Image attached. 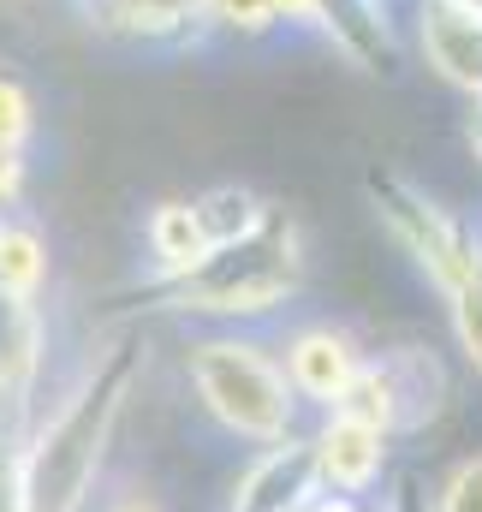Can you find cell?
<instances>
[{
    "label": "cell",
    "mask_w": 482,
    "mask_h": 512,
    "mask_svg": "<svg viewBox=\"0 0 482 512\" xmlns=\"http://www.w3.org/2000/svg\"><path fill=\"white\" fill-rule=\"evenodd\" d=\"M90 24L108 36H131V42H161L191 30L197 18H209V0H84Z\"/></svg>",
    "instance_id": "cell-11"
},
{
    "label": "cell",
    "mask_w": 482,
    "mask_h": 512,
    "mask_svg": "<svg viewBox=\"0 0 482 512\" xmlns=\"http://www.w3.org/2000/svg\"><path fill=\"white\" fill-rule=\"evenodd\" d=\"M0 286L6 292H24V298H42L48 286V245L30 221L6 215L0 209Z\"/></svg>",
    "instance_id": "cell-15"
},
{
    "label": "cell",
    "mask_w": 482,
    "mask_h": 512,
    "mask_svg": "<svg viewBox=\"0 0 482 512\" xmlns=\"http://www.w3.org/2000/svg\"><path fill=\"white\" fill-rule=\"evenodd\" d=\"M465 137H471V155L482 161V102H471V120H465Z\"/></svg>",
    "instance_id": "cell-21"
},
{
    "label": "cell",
    "mask_w": 482,
    "mask_h": 512,
    "mask_svg": "<svg viewBox=\"0 0 482 512\" xmlns=\"http://www.w3.org/2000/svg\"><path fill=\"white\" fill-rule=\"evenodd\" d=\"M417 42H423V60L453 90H465L471 102H482V12L459 6V0H423Z\"/></svg>",
    "instance_id": "cell-9"
},
{
    "label": "cell",
    "mask_w": 482,
    "mask_h": 512,
    "mask_svg": "<svg viewBox=\"0 0 482 512\" xmlns=\"http://www.w3.org/2000/svg\"><path fill=\"white\" fill-rule=\"evenodd\" d=\"M191 215H197V227H203V239L215 251V245H239L244 233H256L268 203L250 185H209L203 197H191Z\"/></svg>",
    "instance_id": "cell-14"
},
{
    "label": "cell",
    "mask_w": 482,
    "mask_h": 512,
    "mask_svg": "<svg viewBox=\"0 0 482 512\" xmlns=\"http://www.w3.org/2000/svg\"><path fill=\"white\" fill-rule=\"evenodd\" d=\"M42 358H48L42 304L0 286V423L24 429L30 387H36V376H42Z\"/></svg>",
    "instance_id": "cell-6"
},
{
    "label": "cell",
    "mask_w": 482,
    "mask_h": 512,
    "mask_svg": "<svg viewBox=\"0 0 482 512\" xmlns=\"http://www.w3.org/2000/svg\"><path fill=\"white\" fill-rule=\"evenodd\" d=\"M108 512H155V507H149L143 495H131V501H114V507H108Z\"/></svg>",
    "instance_id": "cell-22"
},
{
    "label": "cell",
    "mask_w": 482,
    "mask_h": 512,
    "mask_svg": "<svg viewBox=\"0 0 482 512\" xmlns=\"http://www.w3.org/2000/svg\"><path fill=\"white\" fill-rule=\"evenodd\" d=\"M459 6H471V12H482V0H459Z\"/></svg>",
    "instance_id": "cell-23"
},
{
    "label": "cell",
    "mask_w": 482,
    "mask_h": 512,
    "mask_svg": "<svg viewBox=\"0 0 482 512\" xmlns=\"http://www.w3.org/2000/svg\"><path fill=\"white\" fill-rule=\"evenodd\" d=\"M30 131H36V102H30V90H24L12 72H0V149H24Z\"/></svg>",
    "instance_id": "cell-17"
},
{
    "label": "cell",
    "mask_w": 482,
    "mask_h": 512,
    "mask_svg": "<svg viewBox=\"0 0 482 512\" xmlns=\"http://www.w3.org/2000/svg\"><path fill=\"white\" fill-rule=\"evenodd\" d=\"M316 495H322V483H316L310 435H286V441L262 447L256 465L239 477L233 512H304Z\"/></svg>",
    "instance_id": "cell-8"
},
{
    "label": "cell",
    "mask_w": 482,
    "mask_h": 512,
    "mask_svg": "<svg viewBox=\"0 0 482 512\" xmlns=\"http://www.w3.org/2000/svg\"><path fill=\"white\" fill-rule=\"evenodd\" d=\"M137 370H143V346H137V334H120L102 358H90V370L54 405L48 423L24 429V453H18L24 512H84L96 477H102V459L114 447Z\"/></svg>",
    "instance_id": "cell-1"
},
{
    "label": "cell",
    "mask_w": 482,
    "mask_h": 512,
    "mask_svg": "<svg viewBox=\"0 0 482 512\" xmlns=\"http://www.w3.org/2000/svg\"><path fill=\"white\" fill-rule=\"evenodd\" d=\"M387 441H393V435L369 429V423H358V417L328 411V417L316 423V435H310L316 483H322L328 495H358L363 501V495L381 483V471H387Z\"/></svg>",
    "instance_id": "cell-7"
},
{
    "label": "cell",
    "mask_w": 482,
    "mask_h": 512,
    "mask_svg": "<svg viewBox=\"0 0 482 512\" xmlns=\"http://www.w3.org/2000/svg\"><path fill=\"white\" fill-rule=\"evenodd\" d=\"M280 370H286V382L298 399H310V405H334L346 382L363 370V352L358 340L346 334V328H334V322H310V328H298V334H286V346H280Z\"/></svg>",
    "instance_id": "cell-5"
},
{
    "label": "cell",
    "mask_w": 482,
    "mask_h": 512,
    "mask_svg": "<svg viewBox=\"0 0 482 512\" xmlns=\"http://www.w3.org/2000/svg\"><path fill=\"white\" fill-rule=\"evenodd\" d=\"M435 512H482V453L453 465V477L435 495Z\"/></svg>",
    "instance_id": "cell-18"
},
{
    "label": "cell",
    "mask_w": 482,
    "mask_h": 512,
    "mask_svg": "<svg viewBox=\"0 0 482 512\" xmlns=\"http://www.w3.org/2000/svg\"><path fill=\"white\" fill-rule=\"evenodd\" d=\"M24 197V149H0V209H18Z\"/></svg>",
    "instance_id": "cell-19"
},
{
    "label": "cell",
    "mask_w": 482,
    "mask_h": 512,
    "mask_svg": "<svg viewBox=\"0 0 482 512\" xmlns=\"http://www.w3.org/2000/svg\"><path fill=\"white\" fill-rule=\"evenodd\" d=\"M328 411L358 417V423L381 429V435H399V429H405V399H399V382H393L387 358H363V370L346 382V393H340Z\"/></svg>",
    "instance_id": "cell-13"
},
{
    "label": "cell",
    "mask_w": 482,
    "mask_h": 512,
    "mask_svg": "<svg viewBox=\"0 0 482 512\" xmlns=\"http://www.w3.org/2000/svg\"><path fill=\"white\" fill-rule=\"evenodd\" d=\"M185 376L197 387L203 411H209L227 435H239V441L274 447V441H286L292 423H298V393L286 382L280 358L262 352V346L244 340V334H203V340H191Z\"/></svg>",
    "instance_id": "cell-3"
},
{
    "label": "cell",
    "mask_w": 482,
    "mask_h": 512,
    "mask_svg": "<svg viewBox=\"0 0 482 512\" xmlns=\"http://www.w3.org/2000/svg\"><path fill=\"white\" fill-rule=\"evenodd\" d=\"M381 512H435V507H429V495H423V483H417V477H399Z\"/></svg>",
    "instance_id": "cell-20"
},
{
    "label": "cell",
    "mask_w": 482,
    "mask_h": 512,
    "mask_svg": "<svg viewBox=\"0 0 482 512\" xmlns=\"http://www.w3.org/2000/svg\"><path fill=\"white\" fill-rule=\"evenodd\" d=\"M298 286H304V239H298V221L286 209H268L262 227L244 233L239 245H215L197 268H185L173 280L155 274L131 298L143 310H173V316L256 322V316L280 310Z\"/></svg>",
    "instance_id": "cell-2"
},
{
    "label": "cell",
    "mask_w": 482,
    "mask_h": 512,
    "mask_svg": "<svg viewBox=\"0 0 482 512\" xmlns=\"http://www.w3.org/2000/svg\"><path fill=\"white\" fill-rule=\"evenodd\" d=\"M310 24L369 78L399 72V36H393V18H387V0H316Z\"/></svg>",
    "instance_id": "cell-10"
},
{
    "label": "cell",
    "mask_w": 482,
    "mask_h": 512,
    "mask_svg": "<svg viewBox=\"0 0 482 512\" xmlns=\"http://www.w3.org/2000/svg\"><path fill=\"white\" fill-rule=\"evenodd\" d=\"M143 239H149V262H155L161 280H173V274H185V268H197V262L209 256V239H203L191 203H179V197H167V203L149 209Z\"/></svg>",
    "instance_id": "cell-12"
},
{
    "label": "cell",
    "mask_w": 482,
    "mask_h": 512,
    "mask_svg": "<svg viewBox=\"0 0 482 512\" xmlns=\"http://www.w3.org/2000/svg\"><path fill=\"white\" fill-rule=\"evenodd\" d=\"M447 316H453V340H459L465 364L482 376V245L465 262V274L447 286Z\"/></svg>",
    "instance_id": "cell-16"
},
{
    "label": "cell",
    "mask_w": 482,
    "mask_h": 512,
    "mask_svg": "<svg viewBox=\"0 0 482 512\" xmlns=\"http://www.w3.org/2000/svg\"><path fill=\"white\" fill-rule=\"evenodd\" d=\"M363 197L375 203V215H381V227L393 233V245L411 256L441 292L465 274V262L477 256V233L459 221V215H447L423 185H411L405 173H393V167H369L363 173Z\"/></svg>",
    "instance_id": "cell-4"
}]
</instances>
